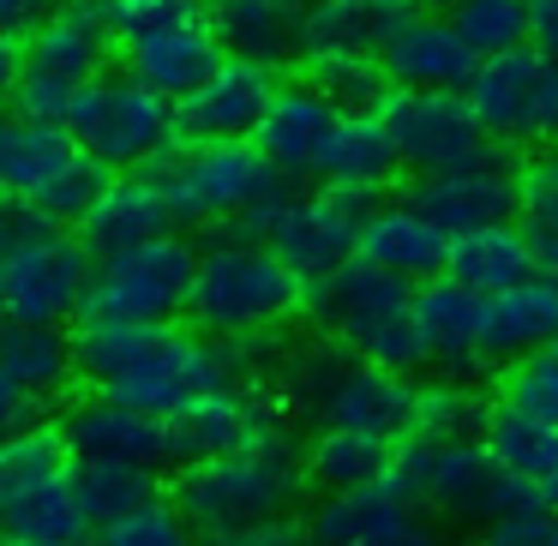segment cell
<instances>
[{
	"label": "cell",
	"instance_id": "obj_42",
	"mask_svg": "<svg viewBox=\"0 0 558 546\" xmlns=\"http://www.w3.org/2000/svg\"><path fill=\"white\" fill-rule=\"evenodd\" d=\"M498 402L517 414H534V421H553L558 426V342L541 354H529V361L505 366V378H498Z\"/></svg>",
	"mask_w": 558,
	"mask_h": 546
},
{
	"label": "cell",
	"instance_id": "obj_8",
	"mask_svg": "<svg viewBox=\"0 0 558 546\" xmlns=\"http://www.w3.org/2000/svg\"><path fill=\"white\" fill-rule=\"evenodd\" d=\"M109 37L90 7L66 0V13L54 25H43L19 54V78H13V114L19 121H43V126H66L73 109L102 85V61H109Z\"/></svg>",
	"mask_w": 558,
	"mask_h": 546
},
{
	"label": "cell",
	"instance_id": "obj_12",
	"mask_svg": "<svg viewBox=\"0 0 558 546\" xmlns=\"http://www.w3.org/2000/svg\"><path fill=\"white\" fill-rule=\"evenodd\" d=\"M469 109L481 114L498 150H553L558 145V61L541 49H517L505 61H481L469 78Z\"/></svg>",
	"mask_w": 558,
	"mask_h": 546
},
{
	"label": "cell",
	"instance_id": "obj_38",
	"mask_svg": "<svg viewBox=\"0 0 558 546\" xmlns=\"http://www.w3.org/2000/svg\"><path fill=\"white\" fill-rule=\"evenodd\" d=\"M78 498H85L90 529H109V522L157 505L162 486L157 469H138V462H78Z\"/></svg>",
	"mask_w": 558,
	"mask_h": 546
},
{
	"label": "cell",
	"instance_id": "obj_21",
	"mask_svg": "<svg viewBox=\"0 0 558 546\" xmlns=\"http://www.w3.org/2000/svg\"><path fill=\"white\" fill-rule=\"evenodd\" d=\"M378 61H385L397 90H469V78L481 73V61L450 31V19H414V13L397 19Z\"/></svg>",
	"mask_w": 558,
	"mask_h": 546
},
{
	"label": "cell",
	"instance_id": "obj_51",
	"mask_svg": "<svg viewBox=\"0 0 558 546\" xmlns=\"http://www.w3.org/2000/svg\"><path fill=\"white\" fill-rule=\"evenodd\" d=\"M289 13H313V7H325V0H282Z\"/></svg>",
	"mask_w": 558,
	"mask_h": 546
},
{
	"label": "cell",
	"instance_id": "obj_9",
	"mask_svg": "<svg viewBox=\"0 0 558 546\" xmlns=\"http://www.w3.org/2000/svg\"><path fill=\"white\" fill-rule=\"evenodd\" d=\"M66 133L114 174H157L174 150L186 145L181 102L157 97L150 85H138L133 73L102 78L85 102L73 109Z\"/></svg>",
	"mask_w": 558,
	"mask_h": 546
},
{
	"label": "cell",
	"instance_id": "obj_14",
	"mask_svg": "<svg viewBox=\"0 0 558 546\" xmlns=\"http://www.w3.org/2000/svg\"><path fill=\"white\" fill-rule=\"evenodd\" d=\"M402 205L433 217L450 241H457V234H474V229H505V222H522V162L493 145L486 157H474L469 169L414 174V181L402 186Z\"/></svg>",
	"mask_w": 558,
	"mask_h": 546
},
{
	"label": "cell",
	"instance_id": "obj_10",
	"mask_svg": "<svg viewBox=\"0 0 558 546\" xmlns=\"http://www.w3.org/2000/svg\"><path fill=\"white\" fill-rule=\"evenodd\" d=\"M97 270H102V258L73 229L0 246V313H7V325L73 330L90 306Z\"/></svg>",
	"mask_w": 558,
	"mask_h": 546
},
{
	"label": "cell",
	"instance_id": "obj_5",
	"mask_svg": "<svg viewBox=\"0 0 558 546\" xmlns=\"http://www.w3.org/2000/svg\"><path fill=\"white\" fill-rule=\"evenodd\" d=\"M306 306L318 318V337H337L354 361L385 366V373H409V378L421 366H433L421 318H414V282L390 277V270L366 265V258H354L349 270L318 282Z\"/></svg>",
	"mask_w": 558,
	"mask_h": 546
},
{
	"label": "cell",
	"instance_id": "obj_29",
	"mask_svg": "<svg viewBox=\"0 0 558 546\" xmlns=\"http://www.w3.org/2000/svg\"><path fill=\"white\" fill-rule=\"evenodd\" d=\"M481 438H486V450H493V462L534 498V505L558 510V426L553 421H534V414H517V409L498 402Z\"/></svg>",
	"mask_w": 558,
	"mask_h": 546
},
{
	"label": "cell",
	"instance_id": "obj_32",
	"mask_svg": "<svg viewBox=\"0 0 558 546\" xmlns=\"http://www.w3.org/2000/svg\"><path fill=\"white\" fill-rule=\"evenodd\" d=\"M397 169H402V150L390 138L385 114H342L313 181L342 186V193H385L397 181Z\"/></svg>",
	"mask_w": 558,
	"mask_h": 546
},
{
	"label": "cell",
	"instance_id": "obj_25",
	"mask_svg": "<svg viewBox=\"0 0 558 546\" xmlns=\"http://www.w3.org/2000/svg\"><path fill=\"white\" fill-rule=\"evenodd\" d=\"M421 517L426 510L397 486V474L378 481V486H361V493H325L306 510L318 546H378V541H390V534L414 529Z\"/></svg>",
	"mask_w": 558,
	"mask_h": 546
},
{
	"label": "cell",
	"instance_id": "obj_53",
	"mask_svg": "<svg viewBox=\"0 0 558 546\" xmlns=\"http://www.w3.org/2000/svg\"><path fill=\"white\" fill-rule=\"evenodd\" d=\"M198 546H229V541H198Z\"/></svg>",
	"mask_w": 558,
	"mask_h": 546
},
{
	"label": "cell",
	"instance_id": "obj_41",
	"mask_svg": "<svg viewBox=\"0 0 558 546\" xmlns=\"http://www.w3.org/2000/svg\"><path fill=\"white\" fill-rule=\"evenodd\" d=\"M205 534L186 522V510L174 505V493H162L157 505L133 510V517L97 529V546H198Z\"/></svg>",
	"mask_w": 558,
	"mask_h": 546
},
{
	"label": "cell",
	"instance_id": "obj_45",
	"mask_svg": "<svg viewBox=\"0 0 558 546\" xmlns=\"http://www.w3.org/2000/svg\"><path fill=\"white\" fill-rule=\"evenodd\" d=\"M229 546H318V541H313V522H306L301 510H289V517H270V522L241 529Z\"/></svg>",
	"mask_w": 558,
	"mask_h": 546
},
{
	"label": "cell",
	"instance_id": "obj_35",
	"mask_svg": "<svg viewBox=\"0 0 558 546\" xmlns=\"http://www.w3.org/2000/svg\"><path fill=\"white\" fill-rule=\"evenodd\" d=\"M397 0H325L301 13V49L306 54H378L397 31ZM301 54V61H306Z\"/></svg>",
	"mask_w": 558,
	"mask_h": 546
},
{
	"label": "cell",
	"instance_id": "obj_1",
	"mask_svg": "<svg viewBox=\"0 0 558 546\" xmlns=\"http://www.w3.org/2000/svg\"><path fill=\"white\" fill-rule=\"evenodd\" d=\"M73 349H78V378L97 397H114L138 414H157V421H181L193 402L241 385L234 354L193 325H109V318H78Z\"/></svg>",
	"mask_w": 558,
	"mask_h": 546
},
{
	"label": "cell",
	"instance_id": "obj_30",
	"mask_svg": "<svg viewBox=\"0 0 558 546\" xmlns=\"http://www.w3.org/2000/svg\"><path fill=\"white\" fill-rule=\"evenodd\" d=\"M78 378L73 330H37V325H7L0 337V390L7 397H37L61 402Z\"/></svg>",
	"mask_w": 558,
	"mask_h": 546
},
{
	"label": "cell",
	"instance_id": "obj_19",
	"mask_svg": "<svg viewBox=\"0 0 558 546\" xmlns=\"http://www.w3.org/2000/svg\"><path fill=\"white\" fill-rule=\"evenodd\" d=\"M121 49H126V73L169 102H186L193 90H205L217 78V66L229 61L217 31H210V13L186 19V25H169V31H150L138 43H121Z\"/></svg>",
	"mask_w": 558,
	"mask_h": 546
},
{
	"label": "cell",
	"instance_id": "obj_52",
	"mask_svg": "<svg viewBox=\"0 0 558 546\" xmlns=\"http://www.w3.org/2000/svg\"><path fill=\"white\" fill-rule=\"evenodd\" d=\"M541 162H546V169H553V181H558V145H553V150H546V157H541Z\"/></svg>",
	"mask_w": 558,
	"mask_h": 546
},
{
	"label": "cell",
	"instance_id": "obj_48",
	"mask_svg": "<svg viewBox=\"0 0 558 546\" xmlns=\"http://www.w3.org/2000/svg\"><path fill=\"white\" fill-rule=\"evenodd\" d=\"M378 546H445V534H438V522H433V517H421L414 529L390 534V541H378Z\"/></svg>",
	"mask_w": 558,
	"mask_h": 546
},
{
	"label": "cell",
	"instance_id": "obj_47",
	"mask_svg": "<svg viewBox=\"0 0 558 546\" xmlns=\"http://www.w3.org/2000/svg\"><path fill=\"white\" fill-rule=\"evenodd\" d=\"M529 43L558 61V0H529Z\"/></svg>",
	"mask_w": 558,
	"mask_h": 546
},
{
	"label": "cell",
	"instance_id": "obj_44",
	"mask_svg": "<svg viewBox=\"0 0 558 546\" xmlns=\"http://www.w3.org/2000/svg\"><path fill=\"white\" fill-rule=\"evenodd\" d=\"M66 13V0H0V37L7 43H31L43 25Z\"/></svg>",
	"mask_w": 558,
	"mask_h": 546
},
{
	"label": "cell",
	"instance_id": "obj_18",
	"mask_svg": "<svg viewBox=\"0 0 558 546\" xmlns=\"http://www.w3.org/2000/svg\"><path fill=\"white\" fill-rule=\"evenodd\" d=\"M277 90L282 85H277L270 66L222 61L217 78L181 102V126H186L193 145H246V138H258V126H265Z\"/></svg>",
	"mask_w": 558,
	"mask_h": 546
},
{
	"label": "cell",
	"instance_id": "obj_11",
	"mask_svg": "<svg viewBox=\"0 0 558 546\" xmlns=\"http://www.w3.org/2000/svg\"><path fill=\"white\" fill-rule=\"evenodd\" d=\"M198 258H205V246L181 241V234H162V241L133 246L121 258H102L85 318H109V325H186L193 289H198Z\"/></svg>",
	"mask_w": 558,
	"mask_h": 546
},
{
	"label": "cell",
	"instance_id": "obj_4",
	"mask_svg": "<svg viewBox=\"0 0 558 546\" xmlns=\"http://www.w3.org/2000/svg\"><path fill=\"white\" fill-rule=\"evenodd\" d=\"M306 301H313V289L282 265L277 246L210 241L205 258H198V289L186 325L205 330L222 349H234V342H258V337H289Z\"/></svg>",
	"mask_w": 558,
	"mask_h": 546
},
{
	"label": "cell",
	"instance_id": "obj_50",
	"mask_svg": "<svg viewBox=\"0 0 558 546\" xmlns=\"http://www.w3.org/2000/svg\"><path fill=\"white\" fill-rule=\"evenodd\" d=\"M7 546H85V541H25V534H7Z\"/></svg>",
	"mask_w": 558,
	"mask_h": 546
},
{
	"label": "cell",
	"instance_id": "obj_24",
	"mask_svg": "<svg viewBox=\"0 0 558 546\" xmlns=\"http://www.w3.org/2000/svg\"><path fill=\"white\" fill-rule=\"evenodd\" d=\"M85 157L90 150L66 126H43V121H19L13 114L0 126V186H7V205H43Z\"/></svg>",
	"mask_w": 558,
	"mask_h": 546
},
{
	"label": "cell",
	"instance_id": "obj_13",
	"mask_svg": "<svg viewBox=\"0 0 558 546\" xmlns=\"http://www.w3.org/2000/svg\"><path fill=\"white\" fill-rule=\"evenodd\" d=\"M378 205H385V193H342V186L294 193L289 210L277 217V229H270V246L306 289H318V282H330L337 270H349L361 258L366 217Z\"/></svg>",
	"mask_w": 558,
	"mask_h": 546
},
{
	"label": "cell",
	"instance_id": "obj_43",
	"mask_svg": "<svg viewBox=\"0 0 558 546\" xmlns=\"http://www.w3.org/2000/svg\"><path fill=\"white\" fill-rule=\"evenodd\" d=\"M474 546H558V510H546V505L510 510L486 534H474Z\"/></svg>",
	"mask_w": 558,
	"mask_h": 546
},
{
	"label": "cell",
	"instance_id": "obj_20",
	"mask_svg": "<svg viewBox=\"0 0 558 546\" xmlns=\"http://www.w3.org/2000/svg\"><path fill=\"white\" fill-rule=\"evenodd\" d=\"M318 426H342V433H366V438H385V445H409L421 433V385L409 373H385V366L354 361Z\"/></svg>",
	"mask_w": 558,
	"mask_h": 546
},
{
	"label": "cell",
	"instance_id": "obj_36",
	"mask_svg": "<svg viewBox=\"0 0 558 546\" xmlns=\"http://www.w3.org/2000/svg\"><path fill=\"white\" fill-rule=\"evenodd\" d=\"M397 450L402 445H385V438L318 426L306 438V481L325 486V493H361V486H378L397 474Z\"/></svg>",
	"mask_w": 558,
	"mask_h": 546
},
{
	"label": "cell",
	"instance_id": "obj_37",
	"mask_svg": "<svg viewBox=\"0 0 558 546\" xmlns=\"http://www.w3.org/2000/svg\"><path fill=\"white\" fill-rule=\"evenodd\" d=\"M294 78H301L306 90H318L337 114H378L397 97V85H390L378 54H306V61L294 66Z\"/></svg>",
	"mask_w": 558,
	"mask_h": 546
},
{
	"label": "cell",
	"instance_id": "obj_39",
	"mask_svg": "<svg viewBox=\"0 0 558 546\" xmlns=\"http://www.w3.org/2000/svg\"><path fill=\"white\" fill-rule=\"evenodd\" d=\"M450 31L469 43L474 61H505L529 43V0H457L450 7Z\"/></svg>",
	"mask_w": 558,
	"mask_h": 546
},
{
	"label": "cell",
	"instance_id": "obj_22",
	"mask_svg": "<svg viewBox=\"0 0 558 546\" xmlns=\"http://www.w3.org/2000/svg\"><path fill=\"white\" fill-rule=\"evenodd\" d=\"M174 222H181L174 217V198L162 193L157 174H121V181L102 193V205L90 210L73 234L97 258H121V253H133V246H150V241H162V234H174Z\"/></svg>",
	"mask_w": 558,
	"mask_h": 546
},
{
	"label": "cell",
	"instance_id": "obj_7",
	"mask_svg": "<svg viewBox=\"0 0 558 546\" xmlns=\"http://www.w3.org/2000/svg\"><path fill=\"white\" fill-rule=\"evenodd\" d=\"M0 522L25 541H97L78 498V450L61 421L0 445Z\"/></svg>",
	"mask_w": 558,
	"mask_h": 546
},
{
	"label": "cell",
	"instance_id": "obj_15",
	"mask_svg": "<svg viewBox=\"0 0 558 546\" xmlns=\"http://www.w3.org/2000/svg\"><path fill=\"white\" fill-rule=\"evenodd\" d=\"M378 114H385L390 138L402 150V169H414V174L469 169L474 157L493 150L481 114L469 109L462 90H397Z\"/></svg>",
	"mask_w": 558,
	"mask_h": 546
},
{
	"label": "cell",
	"instance_id": "obj_40",
	"mask_svg": "<svg viewBox=\"0 0 558 546\" xmlns=\"http://www.w3.org/2000/svg\"><path fill=\"white\" fill-rule=\"evenodd\" d=\"M498 402L486 397L474 378L438 373L433 385H421V433L426 438H481Z\"/></svg>",
	"mask_w": 558,
	"mask_h": 546
},
{
	"label": "cell",
	"instance_id": "obj_46",
	"mask_svg": "<svg viewBox=\"0 0 558 546\" xmlns=\"http://www.w3.org/2000/svg\"><path fill=\"white\" fill-rule=\"evenodd\" d=\"M529 229V246H534V277L558 282V222H522Z\"/></svg>",
	"mask_w": 558,
	"mask_h": 546
},
{
	"label": "cell",
	"instance_id": "obj_33",
	"mask_svg": "<svg viewBox=\"0 0 558 546\" xmlns=\"http://www.w3.org/2000/svg\"><path fill=\"white\" fill-rule=\"evenodd\" d=\"M558 342V282L529 277L522 289L493 294L486 301V361L493 366H517L529 354Z\"/></svg>",
	"mask_w": 558,
	"mask_h": 546
},
{
	"label": "cell",
	"instance_id": "obj_28",
	"mask_svg": "<svg viewBox=\"0 0 558 546\" xmlns=\"http://www.w3.org/2000/svg\"><path fill=\"white\" fill-rule=\"evenodd\" d=\"M210 31H217L229 61H253V66H301V13H289L282 0H205Z\"/></svg>",
	"mask_w": 558,
	"mask_h": 546
},
{
	"label": "cell",
	"instance_id": "obj_31",
	"mask_svg": "<svg viewBox=\"0 0 558 546\" xmlns=\"http://www.w3.org/2000/svg\"><path fill=\"white\" fill-rule=\"evenodd\" d=\"M349 366H354V354L342 349L337 337H301V342L282 349L265 397L277 402L289 421H325V409H330V397H337V385L349 378Z\"/></svg>",
	"mask_w": 558,
	"mask_h": 546
},
{
	"label": "cell",
	"instance_id": "obj_6",
	"mask_svg": "<svg viewBox=\"0 0 558 546\" xmlns=\"http://www.w3.org/2000/svg\"><path fill=\"white\" fill-rule=\"evenodd\" d=\"M397 486L433 522H450V529H469V534H486L498 517L534 505V498L493 462L486 438H426V433H414L409 445L397 450Z\"/></svg>",
	"mask_w": 558,
	"mask_h": 546
},
{
	"label": "cell",
	"instance_id": "obj_26",
	"mask_svg": "<svg viewBox=\"0 0 558 546\" xmlns=\"http://www.w3.org/2000/svg\"><path fill=\"white\" fill-rule=\"evenodd\" d=\"M337 121L342 114L330 109L318 90H306L301 78H289V85L277 90V102H270V114H265L253 145L265 150L289 181H306V174H318V162H325V145H330V133H337Z\"/></svg>",
	"mask_w": 558,
	"mask_h": 546
},
{
	"label": "cell",
	"instance_id": "obj_3",
	"mask_svg": "<svg viewBox=\"0 0 558 546\" xmlns=\"http://www.w3.org/2000/svg\"><path fill=\"white\" fill-rule=\"evenodd\" d=\"M306 438L294 433V421H277L253 450L229 462H205V469H181L174 481V505L186 510L205 541H234L241 529L270 517L301 510L306 493Z\"/></svg>",
	"mask_w": 558,
	"mask_h": 546
},
{
	"label": "cell",
	"instance_id": "obj_17",
	"mask_svg": "<svg viewBox=\"0 0 558 546\" xmlns=\"http://www.w3.org/2000/svg\"><path fill=\"white\" fill-rule=\"evenodd\" d=\"M61 433L78 450V462H138V469H169L174 462V438L169 421L157 414H138L114 397L85 390L78 402L61 409Z\"/></svg>",
	"mask_w": 558,
	"mask_h": 546
},
{
	"label": "cell",
	"instance_id": "obj_23",
	"mask_svg": "<svg viewBox=\"0 0 558 546\" xmlns=\"http://www.w3.org/2000/svg\"><path fill=\"white\" fill-rule=\"evenodd\" d=\"M414 318H421L426 354L450 378H474L486 361V294L462 289L450 277H433L414 289Z\"/></svg>",
	"mask_w": 558,
	"mask_h": 546
},
{
	"label": "cell",
	"instance_id": "obj_27",
	"mask_svg": "<svg viewBox=\"0 0 558 546\" xmlns=\"http://www.w3.org/2000/svg\"><path fill=\"white\" fill-rule=\"evenodd\" d=\"M361 258L421 289V282L445 277V265H450V234L438 229L433 217H421L414 205H402V198H397V205H378L373 217H366Z\"/></svg>",
	"mask_w": 558,
	"mask_h": 546
},
{
	"label": "cell",
	"instance_id": "obj_34",
	"mask_svg": "<svg viewBox=\"0 0 558 546\" xmlns=\"http://www.w3.org/2000/svg\"><path fill=\"white\" fill-rule=\"evenodd\" d=\"M450 282L474 294H510L534 277V246H529V229L522 222H505V229H474V234H457L450 241V265H445Z\"/></svg>",
	"mask_w": 558,
	"mask_h": 546
},
{
	"label": "cell",
	"instance_id": "obj_49",
	"mask_svg": "<svg viewBox=\"0 0 558 546\" xmlns=\"http://www.w3.org/2000/svg\"><path fill=\"white\" fill-rule=\"evenodd\" d=\"M402 13H414V19H450V7L457 0H397Z\"/></svg>",
	"mask_w": 558,
	"mask_h": 546
},
{
	"label": "cell",
	"instance_id": "obj_16",
	"mask_svg": "<svg viewBox=\"0 0 558 546\" xmlns=\"http://www.w3.org/2000/svg\"><path fill=\"white\" fill-rule=\"evenodd\" d=\"M277 421L289 414L253 385H234V390H217V397L193 402L181 421H169V438H174V469H205V462H229L241 450H253L258 438L270 433Z\"/></svg>",
	"mask_w": 558,
	"mask_h": 546
},
{
	"label": "cell",
	"instance_id": "obj_2",
	"mask_svg": "<svg viewBox=\"0 0 558 546\" xmlns=\"http://www.w3.org/2000/svg\"><path fill=\"white\" fill-rule=\"evenodd\" d=\"M162 193L174 198V217L210 229V241H265L289 210L294 181L246 138V145H193L186 138L157 169Z\"/></svg>",
	"mask_w": 558,
	"mask_h": 546
}]
</instances>
